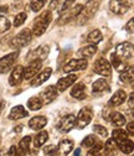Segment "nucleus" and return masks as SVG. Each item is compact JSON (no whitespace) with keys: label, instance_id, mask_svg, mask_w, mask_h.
<instances>
[{"label":"nucleus","instance_id":"nucleus-1","mask_svg":"<svg viewBox=\"0 0 134 156\" xmlns=\"http://www.w3.org/2000/svg\"><path fill=\"white\" fill-rule=\"evenodd\" d=\"M52 19V14L50 10L44 11L41 15H39L36 17V20L34 21V26H32V34L35 36H41L45 34V31L47 30L50 23Z\"/></svg>","mask_w":134,"mask_h":156},{"label":"nucleus","instance_id":"nucleus-2","mask_svg":"<svg viewBox=\"0 0 134 156\" xmlns=\"http://www.w3.org/2000/svg\"><path fill=\"white\" fill-rule=\"evenodd\" d=\"M98 10V3L96 0H88L86 5H83L80 15L77 16V24L78 25H85L87 24L91 19L94 16V14Z\"/></svg>","mask_w":134,"mask_h":156},{"label":"nucleus","instance_id":"nucleus-3","mask_svg":"<svg viewBox=\"0 0 134 156\" xmlns=\"http://www.w3.org/2000/svg\"><path fill=\"white\" fill-rule=\"evenodd\" d=\"M31 37H32V31L30 29H24L19 32L10 42V46L13 48H21L25 47L30 41H31Z\"/></svg>","mask_w":134,"mask_h":156},{"label":"nucleus","instance_id":"nucleus-4","mask_svg":"<svg viewBox=\"0 0 134 156\" xmlns=\"http://www.w3.org/2000/svg\"><path fill=\"white\" fill-rule=\"evenodd\" d=\"M93 118V112L91 108L88 107H85L80 110L77 118H76V126H77L78 129H83L85 126H87L91 120Z\"/></svg>","mask_w":134,"mask_h":156},{"label":"nucleus","instance_id":"nucleus-5","mask_svg":"<svg viewBox=\"0 0 134 156\" xmlns=\"http://www.w3.org/2000/svg\"><path fill=\"white\" fill-rule=\"evenodd\" d=\"M93 69L97 74L103 77H109L112 74V65L106 58H100V60L96 61L93 65Z\"/></svg>","mask_w":134,"mask_h":156},{"label":"nucleus","instance_id":"nucleus-6","mask_svg":"<svg viewBox=\"0 0 134 156\" xmlns=\"http://www.w3.org/2000/svg\"><path fill=\"white\" fill-rule=\"evenodd\" d=\"M88 66V62L86 58H78V60H70L65 66H63V72L65 73H71V72H74V71H82V69H86Z\"/></svg>","mask_w":134,"mask_h":156},{"label":"nucleus","instance_id":"nucleus-7","mask_svg":"<svg viewBox=\"0 0 134 156\" xmlns=\"http://www.w3.org/2000/svg\"><path fill=\"white\" fill-rule=\"evenodd\" d=\"M49 55V46L41 45L37 48H34L27 53V60L29 61H44Z\"/></svg>","mask_w":134,"mask_h":156},{"label":"nucleus","instance_id":"nucleus-8","mask_svg":"<svg viewBox=\"0 0 134 156\" xmlns=\"http://www.w3.org/2000/svg\"><path fill=\"white\" fill-rule=\"evenodd\" d=\"M17 56H19V52L15 51V52H11V53L0 58V73H6L14 66Z\"/></svg>","mask_w":134,"mask_h":156},{"label":"nucleus","instance_id":"nucleus-9","mask_svg":"<svg viewBox=\"0 0 134 156\" xmlns=\"http://www.w3.org/2000/svg\"><path fill=\"white\" fill-rule=\"evenodd\" d=\"M82 8H83V5H80V4H78V5H76V6L71 8V9H68L67 11L62 12L59 24H60V25H63V24H66V23H70L72 19H77V16L80 15Z\"/></svg>","mask_w":134,"mask_h":156},{"label":"nucleus","instance_id":"nucleus-10","mask_svg":"<svg viewBox=\"0 0 134 156\" xmlns=\"http://www.w3.org/2000/svg\"><path fill=\"white\" fill-rule=\"evenodd\" d=\"M109 9L117 15H123L129 9V0H110Z\"/></svg>","mask_w":134,"mask_h":156},{"label":"nucleus","instance_id":"nucleus-11","mask_svg":"<svg viewBox=\"0 0 134 156\" xmlns=\"http://www.w3.org/2000/svg\"><path fill=\"white\" fill-rule=\"evenodd\" d=\"M41 66H42V61H32V62H30V65L26 68H24V80H26V81L34 80V78L37 76V73L40 72Z\"/></svg>","mask_w":134,"mask_h":156},{"label":"nucleus","instance_id":"nucleus-12","mask_svg":"<svg viewBox=\"0 0 134 156\" xmlns=\"http://www.w3.org/2000/svg\"><path fill=\"white\" fill-rule=\"evenodd\" d=\"M74 126H76V116L73 114H68L60 120L59 125H57V129H59L61 133H68Z\"/></svg>","mask_w":134,"mask_h":156},{"label":"nucleus","instance_id":"nucleus-13","mask_svg":"<svg viewBox=\"0 0 134 156\" xmlns=\"http://www.w3.org/2000/svg\"><path fill=\"white\" fill-rule=\"evenodd\" d=\"M134 53V46L130 42H122L116 48V55L122 60H128Z\"/></svg>","mask_w":134,"mask_h":156},{"label":"nucleus","instance_id":"nucleus-14","mask_svg":"<svg viewBox=\"0 0 134 156\" xmlns=\"http://www.w3.org/2000/svg\"><path fill=\"white\" fill-rule=\"evenodd\" d=\"M57 94H59V90L55 86H49L46 89H44L41 93H40V99L44 104H50L52 103L56 98H57Z\"/></svg>","mask_w":134,"mask_h":156},{"label":"nucleus","instance_id":"nucleus-15","mask_svg":"<svg viewBox=\"0 0 134 156\" xmlns=\"http://www.w3.org/2000/svg\"><path fill=\"white\" fill-rule=\"evenodd\" d=\"M23 78H24V67L23 66H16L13 69V72L9 77V84L13 86V87L19 86L21 83Z\"/></svg>","mask_w":134,"mask_h":156},{"label":"nucleus","instance_id":"nucleus-16","mask_svg":"<svg viewBox=\"0 0 134 156\" xmlns=\"http://www.w3.org/2000/svg\"><path fill=\"white\" fill-rule=\"evenodd\" d=\"M76 81H77V76L76 74H67L66 77H62L57 82V90L65 92L68 87H71Z\"/></svg>","mask_w":134,"mask_h":156},{"label":"nucleus","instance_id":"nucleus-17","mask_svg":"<svg viewBox=\"0 0 134 156\" xmlns=\"http://www.w3.org/2000/svg\"><path fill=\"white\" fill-rule=\"evenodd\" d=\"M29 115V112L23 107V105H15L10 114H9V119L11 120H17V119H23V118H26Z\"/></svg>","mask_w":134,"mask_h":156},{"label":"nucleus","instance_id":"nucleus-18","mask_svg":"<svg viewBox=\"0 0 134 156\" xmlns=\"http://www.w3.org/2000/svg\"><path fill=\"white\" fill-rule=\"evenodd\" d=\"M52 74V69L51 68H47V69H45V71H42L41 73H39L37 74L34 80L31 81V86L32 87H39V86H41L42 83H45L49 78H50V76Z\"/></svg>","mask_w":134,"mask_h":156},{"label":"nucleus","instance_id":"nucleus-19","mask_svg":"<svg viewBox=\"0 0 134 156\" xmlns=\"http://www.w3.org/2000/svg\"><path fill=\"white\" fill-rule=\"evenodd\" d=\"M47 124V118H45L44 115H37L30 119L29 122V126L32 130H41L42 128H45V125Z\"/></svg>","mask_w":134,"mask_h":156},{"label":"nucleus","instance_id":"nucleus-20","mask_svg":"<svg viewBox=\"0 0 134 156\" xmlns=\"http://www.w3.org/2000/svg\"><path fill=\"white\" fill-rule=\"evenodd\" d=\"M57 149H59V155L60 156H67L73 149V140H71V139L61 140Z\"/></svg>","mask_w":134,"mask_h":156},{"label":"nucleus","instance_id":"nucleus-21","mask_svg":"<svg viewBox=\"0 0 134 156\" xmlns=\"http://www.w3.org/2000/svg\"><path fill=\"white\" fill-rule=\"evenodd\" d=\"M125 99H127L125 92H124V90H117L116 93L112 95V98L109 99V103H108V104H109L110 107H118V105L123 104V103L125 102Z\"/></svg>","mask_w":134,"mask_h":156},{"label":"nucleus","instance_id":"nucleus-22","mask_svg":"<svg viewBox=\"0 0 134 156\" xmlns=\"http://www.w3.org/2000/svg\"><path fill=\"white\" fill-rule=\"evenodd\" d=\"M71 95L76 99H85L86 98V86L83 83H77L71 89Z\"/></svg>","mask_w":134,"mask_h":156},{"label":"nucleus","instance_id":"nucleus-23","mask_svg":"<svg viewBox=\"0 0 134 156\" xmlns=\"http://www.w3.org/2000/svg\"><path fill=\"white\" fill-rule=\"evenodd\" d=\"M109 90V84L107 83V81L104 78H100L97 80L93 86H92V92L93 93H104V92H108Z\"/></svg>","mask_w":134,"mask_h":156},{"label":"nucleus","instance_id":"nucleus-24","mask_svg":"<svg viewBox=\"0 0 134 156\" xmlns=\"http://www.w3.org/2000/svg\"><path fill=\"white\" fill-rule=\"evenodd\" d=\"M49 139V134L47 131L45 130H41L39 134H37L35 136V139H34V146H35V150H39V147H41Z\"/></svg>","mask_w":134,"mask_h":156},{"label":"nucleus","instance_id":"nucleus-25","mask_svg":"<svg viewBox=\"0 0 134 156\" xmlns=\"http://www.w3.org/2000/svg\"><path fill=\"white\" fill-rule=\"evenodd\" d=\"M119 78L123 83H132L134 81V66L127 67L123 72H121Z\"/></svg>","mask_w":134,"mask_h":156},{"label":"nucleus","instance_id":"nucleus-26","mask_svg":"<svg viewBox=\"0 0 134 156\" xmlns=\"http://www.w3.org/2000/svg\"><path fill=\"white\" fill-rule=\"evenodd\" d=\"M109 120L112 122V124L114 126H123L125 124V118H124V115L121 114L119 112H113L110 115H109Z\"/></svg>","mask_w":134,"mask_h":156},{"label":"nucleus","instance_id":"nucleus-27","mask_svg":"<svg viewBox=\"0 0 134 156\" xmlns=\"http://www.w3.org/2000/svg\"><path fill=\"white\" fill-rule=\"evenodd\" d=\"M110 62H112V66L116 68V69H118L119 72H123L125 68H127V66H125V63L123 62V60L121 57H118L116 53H112V56H110Z\"/></svg>","mask_w":134,"mask_h":156},{"label":"nucleus","instance_id":"nucleus-28","mask_svg":"<svg viewBox=\"0 0 134 156\" xmlns=\"http://www.w3.org/2000/svg\"><path fill=\"white\" fill-rule=\"evenodd\" d=\"M97 52V46L96 45H87V46H85V47H82L80 51H78V53L83 57V58H89V57H92V56H94V53Z\"/></svg>","mask_w":134,"mask_h":156},{"label":"nucleus","instance_id":"nucleus-29","mask_svg":"<svg viewBox=\"0 0 134 156\" xmlns=\"http://www.w3.org/2000/svg\"><path fill=\"white\" fill-rule=\"evenodd\" d=\"M118 147H119V150H121L123 154L129 155L130 152H133V151H134V143H133L132 140L127 139V140L121 141V143L118 144Z\"/></svg>","mask_w":134,"mask_h":156},{"label":"nucleus","instance_id":"nucleus-30","mask_svg":"<svg viewBox=\"0 0 134 156\" xmlns=\"http://www.w3.org/2000/svg\"><path fill=\"white\" fill-rule=\"evenodd\" d=\"M102 38H103V36H102V32H101L100 30H93V31L89 32V35L87 36L88 42H91L92 45L100 44V42L102 41Z\"/></svg>","mask_w":134,"mask_h":156},{"label":"nucleus","instance_id":"nucleus-31","mask_svg":"<svg viewBox=\"0 0 134 156\" xmlns=\"http://www.w3.org/2000/svg\"><path fill=\"white\" fill-rule=\"evenodd\" d=\"M42 105H44V103L41 102L40 97H31V98L27 101V107L31 110H39L42 108Z\"/></svg>","mask_w":134,"mask_h":156},{"label":"nucleus","instance_id":"nucleus-32","mask_svg":"<svg viewBox=\"0 0 134 156\" xmlns=\"http://www.w3.org/2000/svg\"><path fill=\"white\" fill-rule=\"evenodd\" d=\"M117 149H118V143L114 140L113 138H110V139L107 140V143L104 145V150H106V154L107 155H113L114 152L117 151Z\"/></svg>","mask_w":134,"mask_h":156},{"label":"nucleus","instance_id":"nucleus-33","mask_svg":"<svg viewBox=\"0 0 134 156\" xmlns=\"http://www.w3.org/2000/svg\"><path fill=\"white\" fill-rule=\"evenodd\" d=\"M112 136H113V139L119 144L121 141L128 139V133L125 130H123V129H116V130H113Z\"/></svg>","mask_w":134,"mask_h":156},{"label":"nucleus","instance_id":"nucleus-34","mask_svg":"<svg viewBox=\"0 0 134 156\" xmlns=\"http://www.w3.org/2000/svg\"><path fill=\"white\" fill-rule=\"evenodd\" d=\"M30 144H31V136H25V138H23L20 140V143H19V147H20V150L24 152V154H27L30 152Z\"/></svg>","mask_w":134,"mask_h":156},{"label":"nucleus","instance_id":"nucleus-35","mask_svg":"<svg viewBox=\"0 0 134 156\" xmlns=\"http://www.w3.org/2000/svg\"><path fill=\"white\" fill-rule=\"evenodd\" d=\"M45 4H46V0H32V2L30 3V8H31L32 11L37 12L44 8Z\"/></svg>","mask_w":134,"mask_h":156},{"label":"nucleus","instance_id":"nucleus-36","mask_svg":"<svg viewBox=\"0 0 134 156\" xmlns=\"http://www.w3.org/2000/svg\"><path fill=\"white\" fill-rule=\"evenodd\" d=\"M96 143H97V140H96V136L94 135H88V136H86V138L82 140L81 145L83 147H89L91 149Z\"/></svg>","mask_w":134,"mask_h":156},{"label":"nucleus","instance_id":"nucleus-37","mask_svg":"<svg viewBox=\"0 0 134 156\" xmlns=\"http://www.w3.org/2000/svg\"><path fill=\"white\" fill-rule=\"evenodd\" d=\"M26 17H27L26 12H20V14H17V15L15 16V19H14V26H15V27L21 26V25L26 21Z\"/></svg>","mask_w":134,"mask_h":156},{"label":"nucleus","instance_id":"nucleus-38","mask_svg":"<svg viewBox=\"0 0 134 156\" xmlns=\"http://www.w3.org/2000/svg\"><path fill=\"white\" fill-rule=\"evenodd\" d=\"M10 29V21L5 16H0V34H4Z\"/></svg>","mask_w":134,"mask_h":156},{"label":"nucleus","instance_id":"nucleus-39","mask_svg":"<svg viewBox=\"0 0 134 156\" xmlns=\"http://www.w3.org/2000/svg\"><path fill=\"white\" fill-rule=\"evenodd\" d=\"M44 154L45 156H59V149L55 145H49L44 149Z\"/></svg>","mask_w":134,"mask_h":156},{"label":"nucleus","instance_id":"nucleus-40","mask_svg":"<svg viewBox=\"0 0 134 156\" xmlns=\"http://www.w3.org/2000/svg\"><path fill=\"white\" fill-rule=\"evenodd\" d=\"M93 131L97 134V135H100L101 138H107V136H108V130H107V128H104V126H102V125H94V126H93Z\"/></svg>","mask_w":134,"mask_h":156},{"label":"nucleus","instance_id":"nucleus-41","mask_svg":"<svg viewBox=\"0 0 134 156\" xmlns=\"http://www.w3.org/2000/svg\"><path fill=\"white\" fill-rule=\"evenodd\" d=\"M102 149H103V144L102 143H96L91 147V150L88 151V156H96L97 154H100L102 151Z\"/></svg>","mask_w":134,"mask_h":156},{"label":"nucleus","instance_id":"nucleus-42","mask_svg":"<svg viewBox=\"0 0 134 156\" xmlns=\"http://www.w3.org/2000/svg\"><path fill=\"white\" fill-rule=\"evenodd\" d=\"M26 154H24L21 150H20V147L19 146H15V145H13L9 150H8V156H25Z\"/></svg>","mask_w":134,"mask_h":156},{"label":"nucleus","instance_id":"nucleus-43","mask_svg":"<svg viewBox=\"0 0 134 156\" xmlns=\"http://www.w3.org/2000/svg\"><path fill=\"white\" fill-rule=\"evenodd\" d=\"M74 2H76V0H66V2L62 4V6H61V14L62 12H65V11H67L68 9H71L72 8V5L74 4Z\"/></svg>","mask_w":134,"mask_h":156},{"label":"nucleus","instance_id":"nucleus-44","mask_svg":"<svg viewBox=\"0 0 134 156\" xmlns=\"http://www.w3.org/2000/svg\"><path fill=\"white\" fill-rule=\"evenodd\" d=\"M125 31L129 32V34H134V17L130 19V20L127 23V25H125Z\"/></svg>","mask_w":134,"mask_h":156},{"label":"nucleus","instance_id":"nucleus-45","mask_svg":"<svg viewBox=\"0 0 134 156\" xmlns=\"http://www.w3.org/2000/svg\"><path fill=\"white\" fill-rule=\"evenodd\" d=\"M61 2H62V0H51V3H50V6H49L50 9H49V10H50V11L55 10V9L57 8V6H59V5L61 4Z\"/></svg>","mask_w":134,"mask_h":156},{"label":"nucleus","instance_id":"nucleus-46","mask_svg":"<svg viewBox=\"0 0 134 156\" xmlns=\"http://www.w3.org/2000/svg\"><path fill=\"white\" fill-rule=\"evenodd\" d=\"M127 133L130 135H134V122H130L127 124Z\"/></svg>","mask_w":134,"mask_h":156},{"label":"nucleus","instance_id":"nucleus-47","mask_svg":"<svg viewBox=\"0 0 134 156\" xmlns=\"http://www.w3.org/2000/svg\"><path fill=\"white\" fill-rule=\"evenodd\" d=\"M128 107L130 109H134V92L129 95V98H128Z\"/></svg>","mask_w":134,"mask_h":156},{"label":"nucleus","instance_id":"nucleus-48","mask_svg":"<svg viewBox=\"0 0 134 156\" xmlns=\"http://www.w3.org/2000/svg\"><path fill=\"white\" fill-rule=\"evenodd\" d=\"M0 12H8V6H0Z\"/></svg>","mask_w":134,"mask_h":156},{"label":"nucleus","instance_id":"nucleus-49","mask_svg":"<svg viewBox=\"0 0 134 156\" xmlns=\"http://www.w3.org/2000/svg\"><path fill=\"white\" fill-rule=\"evenodd\" d=\"M4 107H5V103H4V102H0V114H2V112H3Z\"/></svg>","mask_w":134,"mask_h":156},{"label":"nucleus","instance_id":"nucleus-50","mask_svg":"<svg viewBox=\"0 0 134 156\" xmlns=\"http://www.w3.org/2000/svg\"><path fill=\"white\" fill-rule=\"evenodd\" d=\"M74 156H81V149H77L74 151Z\"/></svg>","mask_w":134,"mask_h":156},{"label":"nucleus","instance_id":"nucleus-51","mask_svg":"<svg viewBox=\"0 0 134 156\" xmlns=\"http://www.w3.org/2000/svg\"><path fill=\"white\" fill-rule=\"evenodd\" d=\"M15 131H21V125H20V126H16Z\"/></svg>","mask_w":134,"mask_h":156},{"label":"nucleus","instance_id":"nucleus-52","mask_svg":"<svg viewBox=\"0 0 134 156\" xmlns=\"http://www.w3.org/2000/svg\"><path fill=\"white\" fill-rule=\"evenodd\" d=\"M96 156H104V155H102V154L100 152V154H97V155H96Z\"/></svg>","mask_w":134,"mask_h":156},{"label":"nucleus","instance_id":"nucleus-53","mask_svg":"<svg viewBox=\"0 0 134 156\" xmlns=\"http://www.w3.org/2000/svg\"><path fill=\"white\" fill-rule=\"evenodd\" d=\"M132 87H133V89H134V81L132 82Z\"/></svg>","mask_w":134,"mask_h":156}]
</instances>
